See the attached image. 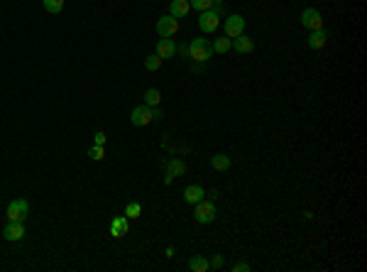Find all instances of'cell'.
<instances>
[{
	"instance_id": "20",
	"label": "cell",
	"mask_w": 367,
	"mask_h": 272,
	"mask_svg": "<svg viewBox=\"0 0 367 272\" xmlns=\"http://www.w3.org/2000/svg\"><path fill=\"white\" fill-rule=\"evenodd\" d=\"M159 103H162V93L157 89H149L145 93V106H149V108H159Z\"/></svg>"
},
{
	"instance_id": "21",
	"label": "cell",
	"mask_w": 367,
	"mask_h": 272,
	"mask_svg": "<svg viewBox=\"0 0 367 272\" xmlns=\"http://www.w3.org/2000/svg\"><path fill=\"white\" fill-rule=\"evenodd\" d=\"M42 3H45V10L52 15H59L64 10V0H42Z\"/></svg>"
},
{
	"instance_id": "29",
	"label": "cell",
	"mask_w": 367,
	"mask_h": 272,
	"mask_svg": "<svg viewBox=\"0 0 367 272\" xmlns=\"http://www.w3.org/2000/svg\"><path fill=\"white\" fill-rule=\"evenodd\" d=\"M179 54H181V57H189V45H181V47H179Z\"/></svg>"
},
{
	"instance_id": "27",
	"label": "cell",
	"mask_w": 367,
	"mask_h": 272,
	"mask_svg": "<svg viewBox=\"0 0 367 272\" xmlns=\"http://www.w3.org/2000/svg\"><path fill=\"white\" fill-rule=\"evenodd\" d=\"M105 140H108L105 133H96V135H93V145H105Z\"/></svg>"
},
{
	"instance_id": "5",
	"label": "cell",
	"mask_w": 367,
	"mask_h": 272,
	"mask_svg": "<svg viewBox=\"0 0 367 272\" xmlns=\"http://www.w3.org/2000/svg\"><path fill=\"white\" fill-rule=\"evenodd\" d=\"M179 32V20L174 15H164L157 20V34L159 37H174Z\"/></svg>"
},
{
	"instance_id": "26",
	"label": "cell",
	"mask_w": 367,
	"mask_h": 272,
	"mask_svg": "<svg viewBox=\"0 0 367 272\" xmlns=\"http://www.w3.org/2000/svg\"><path fill=\"white\" fill-rule=\"evenodd\" d=\"M233 272H250V265H247V262H235Z\"/></svg>"
},
{
	"instance_id": "14",
	"label": "cell",
	"mask_w": 367,
	"mask_h": 272,
	"mask_svg": "<svg viewBox=\"0 0 367 272\" xmlns=\"http://www.w3.org/2000/svg\"><path fill=\"white\" fill-rule=\"evenodd\" d=\"M233 47H235V52H240V54H250V52L255 49V39L240 34V37H235L233 39Z\"/></svg>"
},
{
	"instance_id": "22",
	"label": "cell",
	"mask_w": 367,
	"mask_h": 272,
	"mask_svg": "<svg viewBox=\"0 0 367 272\" xmlns=\"http://www.w3.org/2000/svg\"><path fill=\"white\" fill-rule=\"evenodd\" d=\"M140 214H142V206L137 204V201H130V204L125 206V216L127 218H140Z\"/></svg>"
},
{
	"instance_id": "13",
	"label": "cell",
	"mask_w": 367,
	"mask_h": 272,
	"mask_svg": "<svg viewBox=\"0 0 367 272\" xmlns=\"http://www.w3.org/2000/svg\"><path fill=\"white\" fill-rule=\"evenodd\" d=\"M191 10V3L189 0H171V5H169V15H174V17H186Z\"/></svg>"
},
{
	"instance_id": "6",
	"label": "cell",
	"mask_w": 367,
	"mask_h": 272,
	"mask_svg": "<svg viewBox=\"0 0 367 272\" xmlns=\"http://www.w3.org/2000/svg\"><path fill=\"white\" fill-rule=\"evenodd\" d=\"M213 218H215V204L201 199L199 204H196V221L199 223H211Z\"/></svg>"
},
{
	"instance_id": "4",
	"label": "cell",
	"mask_w": 367,
	"mask_h": 272,
	"mask_svg": "<svg viewBox=\"0 0 367 272\" xmlns=\"http://www.w3.org/2000/svg\"><path fill=\"white\" fill-rule=\"evenodd\" d=\"M218 25H221V12H218V10H203V12H201V17H199L201 32L211 34V32H215V30H218Z\"/></svg>"
},
{
	"instance_id": "3",
	"label": "cell",
	"mask_w": 367,
	"mask_h": 272,
	"mask_svg": "<svg viewBox=\"0 0 367 272\" xmlns=\"http://www.w3.org/2000/svg\"><path fill=\"white\" fill-rule=\"evenodd\" d=\"M130 120H133L135 128H145V125H149L152 120H155V108H149V106H135L133 113H130Z\"/></svg>"
},
{
	"instance_id": "2",
	"label": "cell",
	"mask_w": 367,
	"mask_h": 272,
	"mask_svg": "<svg viewBox=\"0 0 367 272\" xmlns=\"http://www.w3.org/2000/svg\"><path fill=\"white\" fill-rule=\"evenodd\" d=\"M27 214H30V204H27L25 199H15V201H10L8 208H5L8 221H17V223H23L25 218H27Z\"/></svg>"
},
{
	"instance_id": "17",
	"label": "cell",
	"mask_w": 367,
	"mask_h": 272,
	"mask_svg": "<svg viewBox=\"0 0 367 272\" xmlns=\"http://www.w3.org/2000/svg\"><path fill=\"white\" fill-rule=\"evenodd\" d=\"M230 164H233V159L228 157V155H221V152H218V155H213V157H211V167L215 172L230 170Z\"/></svg>"
},
{
	"instance_id": "18",
	"label": "cell",
	"mask_w": 367,
	"mask_h": 272,
	"mask_svg": "<svg viewBox=\"0 0 367 272\" xmlns=\"http://www.w3.org/2000/svg\"><path fill=\"white\" fill-rule=\"evenodd\" d=\"M230 49H233V39L230 37H218L215 45H213V52H218V54H228Z\"/></svg>"
},
{
	"instance_id": "28",
	"label": "cell",
	"mask_w": 367,
	"mask_h": 272,
	"mask_svg": "<svg viewBox=\"0 0 367 272\" xmlns=\"http://www.w3.org/2000/svg\"><path fill=\"white\" fill-rule=\"evenodd\" d=\"M211 267H223V255H213V260H211Z\"/></svg>"
},
{
	"instance_id": "11",
	"label": "cell",
	"mask_w": 367,
	"mask_h": 272,
	"mask_svg": "<svg viewBox=\"0 0 367 272\" xmlns=\"http://www.w3.org/2000/svg\"><path fill=\"white\" fill-rule=\"evenodd\" d=\"M174 54H177V45H174V39H169V37H162V39L157 42V57L171 59Z\"/></svg>"
},
{
	"instance_id": "24",
	"label": "cell",
	"mask_w": 367,
	"mask_h": 272,
	"mask_svg": "<svg viewBox=\"0 0 367 272\" xmlns=\"http://www.w3.org/2000/svg\"><path fill=\"white\" fill-rule=\"evenodd\" d=\"M191 8H196L199 12L203 10H213V0H189Z\"/></svg>"
},
{
	"instance_id": "7",
	"label": "cell",
	"mask_w": 367,
	"mask_h": 272,
	"mask_svg": "<svg viewBox=\"0 0 367 272\" xmlns=\"http://www.w3.org/2000/svg\"><path fill=\"white\" fill-rule=\"evenodd\" d=\"M301 25L304 27H309V30H323V17L318 10H313V8H306V10L301 12Z\"/></svg>"
},
{
	"instance_id": "10",
	"label": "cell",
	"mask_w": 367,
	"mask_h": 272,
	"mask_svg": "<svg viewBox=\"0 0 367 272\" xmlns=\"http://www.w3.org/2000/svg\"><path fill=\"white\" fill-rule=\"evenodd\" d=\"M127 231H130V218H127V216H115V218L111 221V236L113 238L127 236Z\"/></svg>"
},
{
	"instance_id": "12",
	"label": "cell",
	"mask_w": 367,
	"mask_h": 272,
	"mask_svg": "<svg viewBox=\"0 0 367 272\" xmlns=\"http://www.w3.org/2000/svg\"><path fill=\"white\" fill-rule=\"evenodd\" d=\"M203 196H206V192H203V186H199V184H191V186L184 189V201L191 206H196Z\"/></svg>"
},
{
	"instance_id": "19",
	"label": "cell",
	"mask_w": 367,
	"mask_h": 272,
	"mask_svg": "<svg viewBox=\"0 0 367 272\" xmlns=\"http://www.w3.org/2000/svg\"><path fill=\"white\" fill-rule=\"evenodd\" d=\"M189 267L193 272H206L208 267H211V262L206 260V258H201V255H193V258L189 260Z\"/></svg>"
},
{
	"instance_id": "9",
	"label": "cell",
	"mask_w": 367,
	"mask_h": 272,
	"mask_svg": "<svg viewBox=\"0 0 367 272\" xmlns=\"http://www.w3.org/2000/svg\"><path fill=\"white\" fill-rule=\"evenodd\" d=\"M3 238L8 243H15V240H23L25 238V226L17 223V221H8V226L3 228Z\"/></svg>"
},
{
	"instance_id": "23",
	"label": "cell",
	"mask_w": 367,
	"mask_h": 272,
	"mask_svg": "<svg viewBox=\"0 0 367 272\" xmlns=\"http://www.w3.org/2000/svg\"><path fill=\"white\" fill-rule=\"evenodd\" d=\"M162 61H164V59H162V57H157V54H152V57H147V59H145V67H147V71H157V69L162 67Z\"/></svg>"
},
{
	"instance_id": "1",
	"label": "cell",
	"mask_w": 367,
	"mask_h": 272,
	"mask_svg": "<svg viewBox=\"0 0 367 272\" xmlns=\"http://www.w3.org/2000/svg\"><path fill=\"white\" fill-rule=\"evenodd\" d=\"M215 52H213V45L208 39H203V37H196V39H191L189 42V59H196L199 64L203 61H208Z\"/></svg>"
},
{
	"instance_id": "25",
	"label": "cell",
	"mask_w": 367,
	"mask_h": 272,
	"mask_svg": "<svg viewBox=\"0 0 367 272\" xmlns=\"http://www.w3.org/2000/svg\"><path fill=\"white\" fill-rule=\"evenodd\" d=\"M89 157L91 159H103V157H105V150H103V145H93V148L89 150Z\"/></svg>"
},
{
	"instance_id": "15",
	"label": "cell",
	"mask_w": 367,
	"mask_h": 272,
	"mask_svg": "<svg viewBox=\"0 0 367 272\" xmlns=\"http://www.w3.org/2000/svg\"><path fill=\"white\" fill-rule=\"evenodd\" d=\"M184 172H186V164H184L181 159H171V162L167 164V177H164V181L169 184L174 177H181Z\"/></svg>"
},
{
	"instance_id": "8",
	"label": "cell",
	"mask_w": 367,
	"mask_h": 272,
	"mask_svg": "<svg viewBox=\"0 0 367 272\" xmlns=\"http://www.w3.org/2000/svg\"><path fill=\"white\" fill-rule=\"evenodd\" d=\"M245 30V17L243 15H230L228 20H225V37H230V39H235V37H240Z\"/></svg>"
},
{
	"instance_id": "16",
	"label": "cell",
	"mask_w": 367,
	"mask_h": 272,
	"mask_svg": "<svg viewBox=\"0 0 367 272\" xmlns=\"http://www.w3.org/2000/svg\"><path fill=\"white\" fill-rule=\"evenodd\" d=\"M326 42H328V32H326V30H313V32L309 34V47H311V49H323Z\"/></svg>"
}]
</instances>
